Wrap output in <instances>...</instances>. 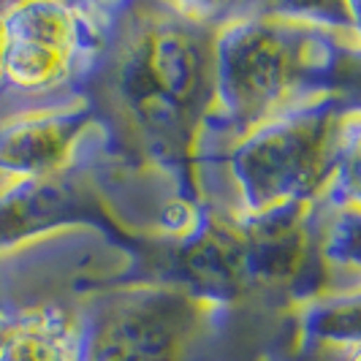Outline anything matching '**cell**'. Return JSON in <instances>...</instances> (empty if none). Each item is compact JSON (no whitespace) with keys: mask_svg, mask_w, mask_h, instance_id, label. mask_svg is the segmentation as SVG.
Segmentation results:
<instances>
[{"mask_svg":"<svg viewBox=\"0 0 361 361\" xmlns=\"http://www.w3.org/2000/svg\"><path fill=\"white\" fill-rule=\"evenodd\" d=\"M324 201L321 220V261H324L331 293H359L361 283V207L356 204H329Z\"/></svg>","mask_w":361,"mask_h":361,"instance_id":"ba28073f","label":"cell"},{"mask_svg":"<svg viewBox=\"0 0 361 361\" xmlns=\"http://www.w3.org/2000/svg\"><path fill=\"white\" fill-rule=\"evenodd\" d=\"M123 8L126 0L6 3L0 123L85 101Z\"/></svg>","mask_w":361,"mask_h":361,"instance_id":"277c9868","label":"cell"},{"mask_svg":"<svg viewBox=\"0 0 361 361\" xmlns=\"http://www.w3.org/2000/svg\"><path fill=\"white\" fill-rule=\"evenodd\" d=\"M6 49H8V30H6V3H0V79H3Z\"/></svg>","mask_w":361,"mask_h":361,"instance_id":"30bf717a","label":"cell"},{"mask_svg":"<svg viewBox=\"0 0 361 361\" xmlns=\"http://www.w3.org/2000/svg\"><path fill=\"white\" fill-rule=\"evenodd\" d=\"M109 142L92 104L0 123V177L44 180L87 163H106Z\"/></svg>","mask_w":361,"mask_h":361,"instance_id":"8992f818","label":"cell"},{"mask_svg":"<svg viewBox=\"0 0 361 361\" xmlns=\"http://www.w3.org/2000/svg\"><path fill=\"white\" fill-rule=\"evenodd\" d=\"M359 136V95H324L288 109L228 145L193 155L196 201L247 220L318 199L343 149Z\"/></svg>","mask_w":361,"mask_h":361,"instance_id":"3957f363","label":"cell"},{"mask_svg":"<svg viewBox=\"0 0 361 361\" xmlns=\"http://www.w3.org/2000/svg\"><path fill=\"white\" fill-rule=\"evenodd\" d=\"M359 293H321L290 312V348H359Z\"/></svg>","mask_w":361,"mask_h":361,"instance_id":"52a82bcc","label":"cell"},{"mask_svg":"<svg viewBox=\"0 0 361 361\" xmlns=\"http://www.w3.org/2000/svg\"><path fill=\"white\" fill-rule=\"evenodd\" d=\"M231 324L182 286L128 274L87 296L79 361H223Z\"/></svg>","mask_w":361,"mask_h":361,"instance_id":"5b68a950","label":"cell"},{"mask_svg":"<svg viewBox=\"0 0 361 361\" xmlns=\"http://www.w3.org/2000/svg\"><path fill=\"white\" fill-rule=\"evenodd\" d=\"M359 350H340V348H312V350H293L288 345H277L255 361H359Z\"/></svg>","mask_w":361,"mask_h":361,"instance_id":"9c48e42d","label":"cell"},{"mask_svg":"<svg viewBox=\"0 0 361 361\" xmlns=\"http://www.w3.org/2000/svg\"><path fill=\"white\" fill-rule=\"evenodd\" d=\"M359 3H236L215 36V98L193 155L324 95H359Z\"/></svg>","mask_w":361,"mask_h":361,"instance_id":"7a4b0ae2","label":"cell"},{"mask_svg":"<svg viewBox=\"0 0 361 361\" xmlns=\"http://www.w3.org/2000/svg\"><path fill=\"white\" fill-rule=\"evenodd\" d=\"M234 11L126 0L87 85L109 142L98 188L130 245L180 236L196 215L193 147L215 98V36Z\"/></svg>","mask_w":361,"mask_h":361,"instance_id":"6da1fadb","label":"cell"},{"mask_svg":"<svg viewBox=\"0 0 361 361\" xmlns=\"http://www.w3.org/2000/svg\"><path fill=\"white\" fill-rule=\"evenodd\" d=\"M11 185H14V180H6V177H0V193H3V190H8Z\"/></svg>","mask_w":361,"mask_h":361,"instance_id":"8fae6325","label":"cell"}]
</instances>
